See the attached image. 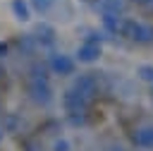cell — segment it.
Returning a JSON list of instances; mask_svg holds the SVG:
<instances>
[{
  "label": "cell",
  "mask_w": 153,
  "mask_h": 151,
  "mask_svg": "<svg viewBox=\"0 0 153 151\" xmlns=\"http://www.w3.org/2000/svg\"><path fill=\"white\" fill-rule=\"evenodd\" d=\"M120 34L136 41V43H153V26H148L143 22H136V19H122Z\"/></svg>",
  "instance_id": "cell-1"
},
{
  "label": "cell",
  "mask_w": 153,
  "mask_h": 151,
  "mask_svg": "<svg viewBox=\"0 0 153 151\" xmlns=\"http://www.w3.org/2000/svg\"><path fill=\"white\" fill-rule=\"evenodd\" d=\"M72 91H74V93H79L81 98H86V101H88V98L98 91V77H96L93 72H81V74L74 79Z\"/></svg>",
  "instance_id": "cell-2"
},
{
  "label": "cell",
  "mask_w": 153,
  "mask_h": 151,
  "mask_svg": "<svg viewBox=\"0 0 153 151\" xmlns=\"http://www.w3.org/2000/svg\"><path fill=\"white\" fill-rule=\"evenodd\" d=\"M29 96H31L33 103L50 105L53 103V89H50L48 79H31L29 81Z\"/></svg>",
  "instance_id": "cell-3"
},
{
  "label": "cell",
  "mask_w": 153,
  "mask_h": 151,
  "mask_svg": "<svg viewBox=\"0 0 153 151\" xmlns=\"http://www.w3.org/2000/svg\"><path fill=\"white\" fill-rule=\"evenodd\" d=\"M48 67L60 74V77H67V74H74V58L67 55V53H53L48 58Z\"/></svg>",
  "instance_id": "cell-4"
},
{
  "label": "cell",
  "mask_w": 153,
  "mask_h": 151,
  "mask_svg": "<svg viewBox=\"0 0 153 151\" xmlns=\"http://www.w3.org/2000/svg\"><path fill=\"white\" fill-rule=\"evenodd\" d=\"M100 55H103V50H100L98 43H88V41H84V43L76 48V60H79V62H86V65L98 62Z\"/></svg>",
  "instance_id": "cell-5"
},
{
  "label": "cell",
  "mask_w": 153,
  "mask_h": 151,
  "mask_svg": "<svg viewBox=\"0 0 153 151\" xmlns=\"http://www.w3.org/2000/svg\"><path fill=\"white\" fill-rule=\"evenodd\" d=\"M62 103H65V108H67V113L69 115H84L86 113V98H81L79 93H74L72 89L69 91H65V96H62Z\"/></svg>",
  "instance_id": "cell-6"
},
{
  "label": "cell",
  "mask_w": 153,
  "mask_h": 151,
  "mask_svg": "<svg viewBox=\"0 0 153 151\" xmlns=\"http://www.w3.org/2000/svg\"><path fill=\"white\" fill-rule=\"evenodd\" d=\"M134 144L139 149H153V125H143L134 132Z\"/></svg>",
  "instance_id": "cell-7"
},
{
  "label": "cell",
  "mask_w": 153,
  "mask_h": 151,
  "mask_svg": "<svg viewBox=\"0 0 153 151\" xmlns=\"http://www.w3.org/2000/svg\"><path fill=\"white\" fill-rule=\"evenodd\" d=\"M36 34H38V36H33V38H36V43H41V46H50V43L55 41V31H53V26H48V24H38V26H36Z\"/></svg>",
  "instance_id": "cell-8"
},
{
  "label": "cell",
  "mask_w": 153,
  "mask_h": 151,
  "mask_svg": "<svg viewBox=\"0 0 153 151\" xmlns=\"http://www.w3.org/2000/svg\"><path fill=\"white\" fill-rule=\"evenodd\" d=\"M98 10H100L103 14H115V17H120L122 10H124V2H122V0H100V2H98Z\"/></svg>",
  "instance_id": "cell-9"
},
{
  "label": "cell",
  "mask_w": 153,
  "mask_h": 151,
  "mask_svg": "<svg viewBox=\"0 0 153 151\" xmlns=\"http://www.w3.org/2000/svg\"><path fill=\"white\" fill-rule=\"evenodd\" d=\"M12 12H14V17L22 19V22H29V17H31L29 5H26L24 0H12Z\"/></svg>",
  "instance_id": "cell-10"
},
{
  "label": "cell",
  "mask_w": 153,
  "mask_h": 151,
  "mask_svg": "<svg viewBox=\"0 0 153 151\" xmlns=\"http://www.w3.org/2000/svg\"><path fill=\"white\" fill-rule=\"evenodd\" d=\"M103 26H105V31H110V34H120L122 19L115 17V14H103Z\"/></svg>",
  "instance_id": "cell-11"
},
{
  "label": "cell",
  "mask_w": 153,
  "mask_h": 151,
  "mask_svg": "<svg viewBox=\"0 0 153 151\" xmlns=\"http://www.w3.org/2000/svg\"><path fill=\"white\" fill-rule=\"evenodd\" d=\"M136 77L141 81H146V84L153 86V65H139L136 67Z\"/></svg>",
  "instance_id": "cell-12"
},
{
  "label": "cell",
  "mask_w": 153,
  "mask_h": 151,
  "mask_svg": "<svg viewBox=\"0 0 153 151\" xmlns=\"http://www.w3.org/2000/svg\"><path fill=\"white\" fill-rule=\"evenodd\" d=\"M48 70H50L48 65H43V62H33L29 72H31V79H48Z\"/></svg>",
  "instance_id": "cell-13"
},
{
  "label": "cell",
  "mask_w": 153,
  "mask_h": 151,
  "mask_svg": "<svg viewBox=\"0 0 153 151\" xmlns=\"http://www.w3.org/2000/svg\"><path fill=\"white\" fill-rule=\"evenodd\" d=\"M36 46H38V43H36L33 36H24V38L19 41V48H22V53H26V55H31V53L36 50Z\"/></svg>",
  "instance_id": "cell-14"
},
{
  "label": "cell",
  "mask_w": 153,
  "mask_h": 151,
  "mask_svg": "<svg viewBox=\"0 0 153 151\" xmlns=\"http://www.w3.org/2000/svg\"><path fill=\"white\" fill-rule=\"evenodd\" d=\"M53 5H55V0H31V7H33L36 12H41V14L50 12V10H53Z\"/></svg>",
  "instance_id": "cell-15"
},
{
  "label": "cell",
  "mask_w": 153,
  "mask_h": 151,
  "mask_svg": "<svg viewBox=\"0 0 153 151\" xmlns=\"http://www.w3.org/2000/svg\"><path fill=\"white\" fill-rule=\"evenodd\" d=\"M17 127H19V117H17V115H7V117L2 120V129H5V132H14Z\"/></svg>",
  "instance_id": "cell-16"
},
{
  "label": "cell",
  "mask_w": 153,
  "mask_h": 151,
  "mask_svg": "<svg viewBox=\"0 0 153 151\" xmlns=\"http://www.w3.org/2000/svg\"><path fill=\"white\" fill-rule=\"evenodd\" d=\"M72 146H69V141L67 139H57L55 144H53V151H69Z\"/></svg>",
  "instance_id": "cell-17"
},
{
  "label": "cell",
  "mask_w": 153,
  "mask_h": 151,
  "mask_svg": "<svg viewBox=\"0 0 153 151\" xmlns=\"http://www.w3.org/2000/svg\"><path fill=\"white\" fill-rule=\"evenodd\" d=\"M7 53V43H0V55H5Z\"/></svg>",
  "instance_id": "cell-18"
},
{
  "label": "cell",
  "mask_w": 153,
  "mask_h": 151,
  "mask_svg": "<svg viewBox=\"0 0 153 151\" xmlns=\"http://www.w3.org/2000/svg\"><path fill=\"white\" fill-rule=\"evenodd\" d=\"M134 2H141V5H146V2H153V0H134Z\"/></svg>",
  "instance_id": "cell-19"
},
{
  "label": "cell",
  "mask_w": 153,
  "mask_h": 151,
  "mask_svg": "<svg viewBox=\"0 0 153 151\" xmlns=\"http://www.w3.org/2000/svg\"><path fill=\"white\" fill-rule=\"evenodd\" d=\"M2 134H5V129H2V125H0V141H2Z\"/></svg>",
  "instance_id": "cell-20"
},
{
  "label": "cell",
  "mask_w": 153,
  "mask_h": 151,
  "mask_svg": "<svg viewBox=\"0 0 153 151\" xmlns=\"http://www.w3.org/2000/svg\"><path fill=\"white\" fill-rule=\"evenodd\" d=\"M112 151H124V149H122V146H117V149H112Z\"/></svg>",
  "instance_id": "cell-21"
},
{
  "label": "cell",
  "mask_w": 153,
  "mask_h": 151,
  "mask_svg": "<svg viewBox=\"0 0 153 151\" xmlns=\"http://www.w3.org/2000/svg\"><path fill=\"white\" fill-rule=\"evenodd\" d=\"M29 151H33V149H29Z\"/></svg>",
  "instance_id": "cell-22"
}]
</instances>
